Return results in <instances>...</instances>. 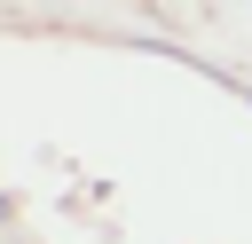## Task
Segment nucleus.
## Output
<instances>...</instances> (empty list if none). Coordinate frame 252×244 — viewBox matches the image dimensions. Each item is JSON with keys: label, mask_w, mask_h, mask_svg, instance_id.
<instances>
[]
</instances>
